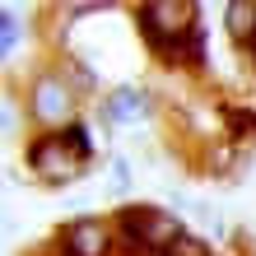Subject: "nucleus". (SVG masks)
<instances>
[{"instance_id": "obj_1", "label": "nucleus", "mask_w": 256, "mask_h": 256, "mask_svg": "<svg viewBox=\"0 0 256 256\" xmlns=\"http://www.w3.org/2000/svg\"><path fill=\"white\" fill-rule=\"evenodd\" d=\"M130 19L140 28L144 47L172 70L205 66V24L196 0H144L130 5Z\"/></svg>"}, {"instance_id": "obj_2", "label": "nucleus", "mask_w": 256, "mask_h": 256, "mask_svg": "<svg viewBox=\"0 0 256 256\" xmlns=\"http://www.w3.org/2000/svg\"><path fill=\"white\" fill-rule=\"evenodd\" d=\"M28 172L42 186H70L94 168V135H88L84 116L70 122L66 130H33V140L24 149Z\"/></svg>"}, {"instance_id": "obj_3", "label": "nucleus", "mask_w": 256, "mask_h": 256, "mask_svg": "<svg viewBox=\"0 0 256 256\" xmlns=\"http://www.w3.org/2000/svg\"><path fill=\"white\" fill-rule=\"evenodd\" d=\"M24 116L38 130H66L70 122H80V94L56 61L33 70V80L24 84Z\"/></svg>"}, {"instance_id": "obj_4", "label": "nucleus", "mask_w": 256, "mask_h": 256, "mask_svg": "<svg viewBox=\"0 0 256 256\" xmlns=\"http://www.w3.org/2000/svg\"><path fill=\"white\" fill-rule=\"evenodd\" d=\"M116 247V224L102 219V214H80L56 228V242H52V256H112Z\"/></svg>"}, {"instance_id": "obj_5", "label": "nucleus", "mask_w": 256, "mask_h": 256, "mask_svg": "<svg viewBox=\"0 0 256 256\" xmlns=\"http://www.w3.org/2000/svg\"><path fill=\"white\" fill-rule=\"evenodd\" d=\"M154 112V98L144 94L140 84H112L108 94L98 98V122L102 126H135Z\"/></svg>"}, {"instance_id": "obj_6", "label": "nucleus", "mask_w": 256, "mask_h": 256, "mask_svg": "<svg viewBox=\"0 0 256 256\" xmlns=\"http://www.w3.org/2000/svg\"><path fill=\"white\" fill-rule=\"evenodd\" d=\"M224 28H228L238 52H252L256 47V0H228L224 5Z\"/></svg>"}, {"instance_id": "obj_7", "label": "nucleus", "mask_w": 256, "mask_h": 256, "mask_svg": "<svg viewBox=\"0 0 256 256\" xmlns=\"http://www.w3.org/2000/svg\"><path fill=\"white\" fill-rule=\"evenodd\" d=\"M224 140L228 144L256 140V112L252 108H224Z\"/></svg>"}, {"instance_id": "obj_8", "label": "nucleus", "mask_w": 256, "mask_h": 256, "mask_svg": "<svg viewBox=\"0 0 256 256\" xmlns=\"http://www.w3.org/2000/svg\"><path fill=\"white\" fill-rule=\"evenodd\" d=\"M56 66H61V74H66V80L74 84V94H80V98L98 88V74L88 70V66H84V61H80L74 52H61V56H56Z\"/></svg>"}, {"instance_id": "obj_9", "label": "nucleus", "mask_w": 256, "mask_h": 256, "mask_svg": "<svg viewBox=\"0 0 256 256\" xmlns=\"http://www.w3.org/2000/svg\"><path fill=\"white\" fill-rule=\"evenodd\" d=\"M19 47H24V14L5 5V10H0V52H5V61Z\"/></svg>"}, {"instance_id": "obj_10", "label": "nucleus", "mask_w": 256, "mask_h": 256, "mask_svg": "<svg viewBox=\"0 0 256 256\" xmlns=\"http://www.w3.org/2000/svg\"><path fill=\"white\" fill-rule=\"evenodd\" d=\"M108 177H112V191H116V196H130V163H126L122 154L108 163Z\"/></svg>"}]
</instances>
